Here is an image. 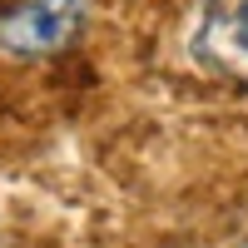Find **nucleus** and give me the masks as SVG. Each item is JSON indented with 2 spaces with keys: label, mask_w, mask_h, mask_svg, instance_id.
Returning <instances> with one entry per match:
<instances>
[{
  "label": "nucleus",
  "mask_w": 248,
  "mask_h": 248,
  "mask_svg": "<svg viewBox=\"0 0 248 248\" xmlns=\"http://www.w3.org/2000/svg\"><path fill=\"white\" fill-rule=\"evenodd\" d=\"M79 25H85V0H10L0 10V55H55L79 35Z\"/></svg>",
  "instance_id": "obj_2"
},
{
  "label": "nucleus",
  "mask_w": 248,
  "mask_h": 248,
  "mask_svg": "<svg viewBox=\"0 0 248 248\" xmlns=\"http://www.w3.org/2000/svg\"><path fill=\"white\" fill-rule=\"evenodd\" d=\"M189 60L229 85H248V0H203L189 25Z\"/></svg>",
  "instance_id": "obj_1"
}]
</instances>
